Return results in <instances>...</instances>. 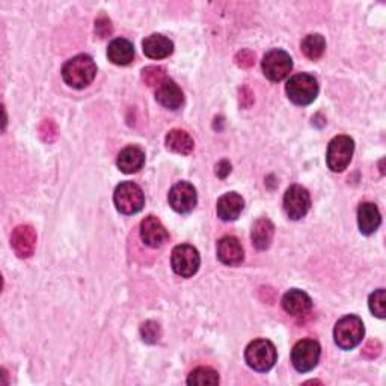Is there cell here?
I'll return each mask as SVG.
<instances>
[{"label":"cell","mask_w":386,"mask_h":386,"mask_svg":"<svg viewBox=\"0 0 386 386\" xmlns=\"http://www.w3.org/2000/svg\"><path fill=\"white\" fill-rule=\"evenodd\" d=\"M246 364L255 371L264 372L277 364V347L269 340H255L245 350Z\"/></svg>","instance_id":"277c9868"},{"label":"cell","mask_w":386,"mask_h":386,"mask_svg":"<svg viewBox=\"0 0 386 386\" xmlns=\"http://www.w3.org/2000/svg\"><path fill=\"white\" fill-rule=\"evenodd\" d=\"M95 33L100 36V38H106L112 33V23L107 17H100L95 21Z\"/></svg>","instance_id":"4dcf8cb0"},{"label":"cell","mask_w":386,"mask_h":386,"mask_svg":"<svg viewBox=\"0 0 386 386\" xmlns=\"http://www.w3.org/2000/svg\"><path fill=\"white\" fill-rule=\"evenodd\" d=\"M282 308L290 316H304L313 308V301L311 297L302 290H290L282 297Z\"/></svg>","instance_id":"e0dca14e"},{"label":"cell","mask_w":386,"mask_h":386,"mask_svg":"<svg viewBox=\"0 0 386 386\" xmlns=\"http://www.w3.org/2000/svg\"><path fill=\"white\" fill-rule=\"evenodd\" d=\"M97 76V65L90 55H77L62 67V79L74 90H83Z\"/></svg>","instance_id":"6da1fadb"},{"label":"cell","mask_w":386,"mask_h":386,"mask_svg":"<svg viewBox=\"0 0 386 386\" xmlns=\"http://www.w3.org/2000/svg\"><path fill=\"white\" fill-rule=\"evenodd\" d=\"M252 103H254V94L251 92V90L243 86V88L240 90V104L243 107H249Z\"/></svg>","instance_id":"836d02e7"},{"label":"cell","mask_w":386,"mask_h":386,"mask_svg":"<svg viewBox=\"0 0 386 386\" xmlns=\"http://www.w3.org/2000/svg\"><path fill=\"white\" fill-rule=\"evenodd\" d=\"M364 323L356 316H345L340 318L333 329L335 343L343 350H352L364 338Z\"/></svg>","instance_id":"3957f363"},{"label":"cell","mask_w":386,"mask_h":386,"mask_svg":"<svg viewBox=\"0 0 386 386\" xmlns=\"http://www.w3.org/2000/svg\"><path fill=\"white\" fill-rule=\"evenodd\" d=\"M156 100L163 107L177 110L184 103V94L176 82L166 77L156 86Z\"/></svg>","instance_id":"5bb4252c"},{"label":"cell","mask_w":386,"mask_h":386,"mask_svg":"<svg viewBox=\"0 0 386 386\" xmlns=\"http://www.w3.org/2000/svg\"><path fill=\"white\" fill-rule=\"evenodd\" d=\"M107 58L115 65H129L134 59V47L126 38H115L107 47Z\"/></svg>","instance_id":"44dd1931"},{"label":"cell","mask_w":386,"mask_h":386,"mask_svg":"<svg viewBox=\"0 0 386 386\" xmlns=\"http://www.w3.org/2000/svg\"><path fill=\"white\" fill-rule=\"evenodd\" d=\"M243 208H245V199L235 192L225 193L218 199V205H216L218 216L225 222L237 219L243 211Z\"/></svg>","instance_id":"2e32d148"},{"label":"cell","mask_w":386,"mask_h":386,"mask_svg":"<svg viewBox=\"0 0 386 386\" xmlns=\"http://www.w3.org/2000/svg\"><path fill=\"white\" fill-rule=\"evenodd\" d=\"M166 79V73L161 67H146L142 70V80L145 85L156 88L159 83H161Z\"/></svg>","instance_id":"83f0119b"},{"label":"cell","mask_w":386,"mask_h":386,"mask_svg":"<svg viewBox=\"0 0 386 386\" xmlns=\"http://www.w3.org/2000/svg\"><path fill=\"white\" fill-rule=\"evenodd\" d=\"M166 148L171 149L172 153H177L181 156H189L193 148H195V142L192 139V136L184 132V130H178L173 129L166 134Z\"/></svg>","instance_id":"7402d4cb"},{"label":"cell","mask_w":386,"mask_h":386,"mask_svg":"<svg viewBox=\"0 0 386 386\" xmlns=\"http://www.w3.org/2000/svg\"><path fill=\"white\" fill-rule=\"evenodd\" d=\"M219 383V375L218 371L210 367H199L195 368L188 379V385H198V386H204V385H218Z\"/></svg>","instance_id":"d4e9b609"},{"label":"cell","mask_w":386,"mask_h":386,"mask_svg":"<svg viewBox=\"0 0 386 386\" xmlns=\"http://www.w3.org/2000/svg\"><path fill=\"white\" fill-rule=\"evenodd\" d=\"M380 350H382V345L379 344V341H370L363 350V355L365 358L372 359V358H377L380 355Z\"/></svg>","instance_id":"1f68e13d"},{"label":"cell","mask_w":386,"mask_h":386,"mask_svg":"<svg viewBox=\"0 0 386 386\" xmlns=\"http://www.w3.org/2000/svg\"><path fill=\"white\" fill-rule=\"evenodd\" d=\"M218 258L225 266H239L245 259V251L239 239L227 235L218 243Z\"/></svg>","instance_id":"9a60e30c"},{"label":"cell","mask_w":386,"mask_h":386,"mask_svg":"<svg viewBox=\"0 0 386 386\" xmlns=\"http://www.w3.org/2000/svg\"><path fill=\"white\" fill-rule=\"evenodd\" d=\"M273 235H275V227H273V223L269 219L261 218L254 223L251 239L254 246L259 249V251H264V249L270 246Z\"/></svg>","instance_id":"603a6c76"},{"label":"cell","mask_w":386,"mask_h":386,"mask_svg":"<svg viewBox=\"0 0 386 386\" xmlns=\"http://www.w3.org/2000/svg\"><path fill=\"white\" fill-rule=\"evenodd\" d=\"M382 223V216L379 208L371 204V203H364L360 204L358 208V225L359 230L363 234L370 235L372 232H376L377 228Z\"/></svg>","instance_id":"ffe728a7"},{"label":"cell","mask_w":386,"mask_h":386,"mask_svg":"<svg viewBox=\"0 0 386 386\" xmlns=\"http://www.w3.org/2000/svg\"><path fill=\"white\" fill-rule=\"evenodd\" d=\"M168 201L172 210H176L180 215L191 213V211L196 207L198 195L196 189L188 181H180L172 186L169 191Z\"/></svg>","instance_id":"8fae6325"},{"label":"cell","mask_w":386,"mask_h":386,"mask_svg":"<svg viewBox=\"0 0 386 386\" xmlns=\"http://www.w3.org/2000/svg\"><path fill=\"white\" fill-rule=\"evenodd\" d=\"M235 64L242 68H251L255 64V55L249 50H242L237 55H235Z\"/></svg>","instance_id":"f546056e"},{"label":"cell","mask_w":386,"mask_h":386,"mask_svg":"<svg viewBox=\"0 0 386 386\" xmlns=\"http://www.w3.org/2000/svg\"><path fill=\"white\" fill-rule=\"evenodd\" d=\"M141 237L146 246L160 247L168 242L169 234L156 216H146L141 222Z\"/></svg>","instance_id":"4fadbf2b"},{"label":"cell","mask_w":386,"mask_h":386,"mask_svg":"<svg viewBox=\"0 0 386 386\" xmlns=\"http://www.w3.org/2000/svg\"><path fill=\"white\" fill-rule=\"evenodd\" d=\"M141 337L148 344H156L161 337V329H160L159 323L153 321V320H148V321L142 323Z\"/></svg>","instance_id":"4316f807"},{"label":"cell","mask_w":386,"mask_h":386,"mask_svg":"<svg viewBox=\"0 0 386 386\" xmlns=\"http://www.w3.org/2000/svg\"><path fill=\"white\" fill-rule=\"evenodd\" d=\"M261 67H263L264 76L269 80L281 82L285 77H289V74L291 73L293 59L287 52H284V50L273 48L264 55Z\"/></svg>","instance_id":"ba28073f"},{"label":"cell","mask_w":386,"mask_h":386,"mask_svg":"<svg viewBox=\"0 0 386 386\" xmlns=\"http://www.w3.org/2000/svg\"><path fill=\"white\" fill-rule=\"evenodd\" d=\"M145 163V153L138 145H129L118 154L117 165L124 173H134L142 169Z\"/></svg>","instance_id":"ac0fdd59"},{"label":"cell","mask_w":386,"mask_h":386,"mask_svg":"<svg viewBox=\"0 0 386 386\" xmlns=\"http://www.w3.org/2000/svg\"><path fill=\"white\" fill-rule=\"evenodd\" d=\"M171 264L181 278H192L201 264V257L192 245H178L172 249Z\"/></svg>","instance_id":"52a82bcc"},{"label":"cell","mask_w":386,"mask_h":386,"mask_svg":"<svg viewBox=\"0 0 386 386\" xmlns=\"http://www.w3.org/2000/svg\"><path fill=\"white\" fill-rule=\"evenodd\" d=\"M311 208L309 192L302 186H290L284 195V210L287 216L293 220H299L306 216Z\"/></svg>","instance_id":"30bf717a"},{"label":"cell","mask_w":386,"mask_h":386,"mask_svg":"<svg viewBox=\"0 0 386 386\" xmlns=\"http://www.w3.org/2000/svg\"><path fill=\"white\" fill-rule=\"evenodd\" d=\"M142 50L145 56L151 59H165L173 52V44L166 36L160 33H153L146 36L142 43Z\"/></svg>","instance_id":"d6986e66"},{"label":"cell","mask_w":386,"mask_h":386,"mask_svg":"<svg viewBox=\"0 0 386 386\" xmlns=\"http://www.w3.org/2000/svg\"><path fill=\"white\" fill-rule=\"evenodd\" d=\"M114 203L119 213L136 215L144 208L145 196L138 184L133 181H124L115 189Z\"/></svg>","instance_id":"5b68a950"},{"label":"cell","mask_w":386,"mask_h":386,"mask_svg":"<svg viewBox=\"0 0 386 386\" xmlns=\"http://www.w3.org/2000/svg\"><path fill=\"white\" fill-rule=\"evenodd\" d=\"M285 92L297 106H308L318 95V82L314 76L306 73L296 74L285 85Z\"/></svg>","instance_id":"7a4b0ae2"},{"label":"cell","mask_w":386,"mask_h":386,"mask_svg":"<svg viewBox=\"0 0 386 386\" xmlns=\"http://www.w3.org/2000/svg\"><path fill=\"white\" fill-rule=\"evenodd\" d=\"M370 311L372 314L379 318H385L386 316V297H385V290L379 289L375 293L370 296Z\"/></svg>","instance_id":"484cf974"},{"label":"cell","mask_w":386,"mask_h":386,"mask_svg":"<svg viewBox=\"0 0 386 386\" xmlns=\"http://www.w3.org/2000/svg\"><path fill=\"white\" fill-rule=\"evenodd\" d=\"M301 47H302L304 55L308 59L317 60V59H320L323 56V53H325L326 41L320 33H311V35L305 36Z\"/></svg>","instance_id":"cb8c5ba5"},{"label":"cell","mask_w":386,"mask_h":386,"mask_svg":"<svg viewBox=\"0 0 386 386\" xmlns=\"http://www.w3.org/2000/svg\"><path fill=\"white\" fill-rule=\"evenodd\" d=\"M355 151V142L350 136H335L329 142L326 161L331 171L343 172L348 165H350Z\"/></svg>","instance_id":"8992f818"},{"label":"cell","mask_w":386,"mask_h":386,"mask_svg":"<svg viewBox=\"0 0 386 386\" xmlns=\"http://www.w3.org/2000/svg\"><path fill=\"white\" fill-rule=\"evenodd\" d=\"M321 347L316 340H301L291 350V364L299 372H308L318 364Z\"/></svg>","instance_id":"9c48e42d"},{"label":"cell","mask_w":386,"mask_h":386,"mask_svg":"<svg viewBox=\"0 0 386 386\" xmlns=\"http://www.w3.org/2000/svg\"><path fill=\"white\" fill-rule=\"evenodd\" d=\"M11 246L20 258H29L35 252L36 232L31 225H18L11 234Z\"/></svg>","instance_id":"7c38bea8"},{"label":"cell","mask_w":386,"mask_h":386,"mask_svg":"<svg viewBox=\"0 0 386 386\" xmlns=\"http://www.w3.org/2000/svg\"><path fill=\"white\" fill-rule=\"evenodd\" d=\"M40 136L44 142H53L58 138V127L52 119H44L40 126Z\"/></svg>","instance_id":"f1b7e54d"},{"label":"cell","mask_w":386,"mask_h":386,"mask_svg":"<svg viewBox=\"0 0 386 386\" xmlns=\"http://www.w3.org/2000/svg\"><path fill=\"white\" fill-rule=\"evenodd\" d=\"M231 173V163L228 160H220L219 163L216 165V176L219 178H227Z\"/></svg>","instance_id":"d6a6232c"}]
</instances>
